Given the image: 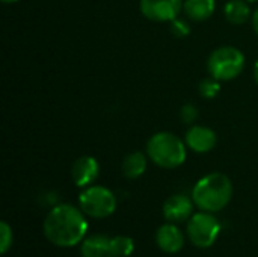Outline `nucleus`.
I'll return each instance as SVG.
<instances>
[{
  "label": "nucleus",
  "mask_w": 258,
  "mask_h": 257,
  "mask_svg": "<svg viewBox=\"0 0 258 257\" xmlns=\"http://www.w3.org/2000/svg\"><path fill=\"white\" fill-rule=\"evenodd\" d=\"M42 229L48 242L56 247L70 248L83 242L88 233V221L82 209L62 203L47 214Z\"/></svg>",
  "instance_id": "obj_1"
},
{
  "label": "nucleus",
  "mask_w": 258,
  "mask_h": 257,
  "mask_svg": "<svg viewBox=\"0 0 258 257\" xmlns=\"http://www.w3.org/2000/svg\"><path fill=\"white\" fill-rule=\"evenodd\" d=\"M233 197V183L224 173H210L201 177L194 189L192 200L204 212L216 214L228 206Z\"/></svg>",
  "instance_id": "obj_2"
},
{
  "label": "nucleus",
  "mask_w": 258,
  "mask_h": 257,
  "mask_svg": "<svg viewBox=\"0 0 258 257\" xmlns=\"http://www.w3.org/2000/svg\"><path fill=\"white\" fill-rule=\"evenodd\" d=\"M186 142L172 132H157L147 142L148 159L165 170H174L184 164L187 156Z\"/></svg>",
  "instance_id": "obj_3"
},
{
  "label": "nucleus",
  "mask_w": 258,
  "mask_h": 257,
  "mask_svg": "<svg viewBox=\"0 0 258 257\" xmlns=\"http://www.w3.org/2000/svg\"><path fill=\"white\" fill-rule=\"evenodd\" d=\"M245 68V55L233 45L215 48L207 61L209 74L219 82H228L242 74Z\"/></svg>",
  "instance_id": "obj_4"
},
{
  "label": "nucleus",
  "mask_w": 258,
  "mask_h": 257,
  "mask_svg": "<svg viewBox=\"0 0 258 257\" xmlns=\"http://www.w3.org/2000/svg\"><path fill=\"white\" fill-rule=\"evenodd\" d=\"M79 206L85 215L91 218H107L116 209V197L115 194L100 185L85 188L79 195Z\"/></svg>",
  "instance_id": "obj_5"
},
{
  "label": "nucleus",
  "mask_w": 258,
  "mask_h": 257,
  "mask_svg": "<svg viewBox=\"0 0 258 257\" xmlns=\"http://www.w3.org/2000/svg\"><path fill=\"white\" fill-rule=\"evenodd\" d=\"M186 232H187L189 241L195 247L209 248L216 242L221 233V223L213 214L201 211L198 214H194L187 220Z\"/></svg>",
  "instance_id": "obj_6"
},
{
  "label": "nucleus",
  "mask_w": 258,
  "mask_h": 257,
  "mask_svg": "<svg viewBox=\"0 0 258 257\" xmlns=\"http://www.w3.org/2000/svg\"><path fill=\"white\" fill-rule=\"evenodd\" d=\"M183 3V0H139V9L151 21L171 23L178 17Z\"/></svg>",
  "instance_id": "obj_7"
},
{
  "label": "nucleus",
  "mask_w": 258,
  "mask_h": 257,
  "mask_svg": "<svg viewBox=\"0 0 258 257\" xmlns=\"http://www.w3.org/2000/svg\"><path fill=\"white\" fill-rule=\"evenodd\" d=\"M184 142L192 151L203 155V153L212 151L216 147L218 136L215 130L210 127L192 124L184 135Z\"/></svg>",
  "instance_id": "obj_8"
},
{
  "label": "nucleus",
  "mask_w": 258,
  "mask_h": 257,
  "mask_svg": "<svg viewBox=\"0 0 258 257\" xmlns=\"http://www.w3.org/2000/svg\"><path fill=\"white\" fill-rule=\"evenodd\" d=\"M194 200L184 194L171 195L163 204V217L168 223H183L194 215Z\"/></svg>",
  "instance_id": "obj_9"
},
{
  "label": "nucleus",
  "mask_w": 258,
  "mask_h": 257,
  "mask_svg": "<svg viewBox=\"0 0 258 257\" xmlns=\"http://www.w3.org/2000/svg\"><path fill=\"white\" fill-rule=\"evenodd\" d=\"M100 174V165L92 156H80L71 167V179L79 188L91 186Z\"/></svg>",
  "instance_id": "obj_10"
},
{
  "label": "nucleus",
  "mask_w": 258,
  "mask_h": 257,
  "mask_svg": "<svg viewBox=\"0 0 258 257\" xmlns=\"http://www.w3.org/2000/svg\"><path fill=\"white\" fill-rule=\"evenodd\" d=\"M156 242L157 247L168 254L178 253L183 245H184V236L183 232L174 224V223H166L160 226L156 232Z\"/></svg>",
  "instance_id": "obj_11"
},
{
  "label": "nucleus",
  "mask_w": 258,
  "mask_h": 257,
  "mask_svg": "<svg viewBox=\"0 0 258 257\" xmlns=\"http://www.w3.org/2000/svg\"><path fill=\"white\" fill-rule=\"evenodd\" d=\"M82 257H116L113 241L106 235H92L82 242Z\"/></svg>",
  "instance_id": "obj_12"
},
{
  "label": "nucleus",
  "mask_w": 258,
  "mask_h": 257,
  "mask_svg": "<svg viewBox=\"0 0 258 257\" xmlns=\"http://www.w3.org/2000/svg\"><path fill=\"white\" fill-rule=\"evenodd\" d=\"M216 9L215 0H184L183 11L186 17L192 21H206L209 20Z\"/></svg>",
  "instance_id": "obj_13"
},
{
  "label": "nucleus",
  "mask_w": 258,
  "mask_h": 257,
  "mask_svg": "<svg viewBox=\"0 0 258 257\" xmlns=\"http://www.w3.org/2000/svg\"><path fill=\"white\" fill-rule=\"evenodd\" d=\"M248 3L249 2H246V0H230V2H227L224 6L225 20L234 26H240V24L246 23L252 17L251 8Z\"/></svg>",
  "instance_id": "obj_14"
},
{
  "label": "nucleus",
  "mask_w": 258,
  "mask_h": 257,
  "mask_svg": "<svg viewBox=\"0 0 258 257\" xmlns=\"http://www.w3.org/2000/svg\"><path fill=\"white\" fill-rule=\"evenodd\" d=\"M147 159H148V156L144 155L142 151H133V153L127 155L121 165V171H122L124 177H127L130 180L141 177L147 170Z\"/></svg>",
  "instance_id": "obj_15"
},
{
  "label": "nucleus",
  "mask_w": 258,
  "mask_h": 257,
  "mask_svg": "<svg viewBox=\"0 0 258 257\" xmlns=\"http://www.w3.org/2000/svg\"><path fill=\"white\" fill-rule=\"evenodd\" d=\"M198 91L201 94V97L207 98V100H212L215 98L219 92H221V82L215 77H206L200 82V86H198Z\"/></svg>",
  "instance_id": "obj_16"
},
{
  "label": "nucleus",
  "mask_w": 258,
  "mask_h": 257,
  "mask_svg": "<svg viewBox=\"0 0 258 257\" xmlns=\"http://www.w3.org/2000/svg\"><path fill=\"white\" fill-rule=\"evenodd\" d=\"M112 241L116 257H128L135 251V242L128 236H113Z\"/></svg>",
  "instance_id": "obj_17"
},
{
  "label": "nucleus",
  "mask_w": 258,
  "mask_h": 257,
  "mask_svg": "<svg viewBox=\"0 0 258 257\" xmlns=\"http://www.w3.org/2000/svg\"><path fill=\"white\" fill-rule=\"evenodd\" d=\"M14 242V233H12V229L8 223L2 221L0 223V253L2 254H6L8 250L11 248Z\"/></svg>",
  "instance_id": "obj_18"
},
{
  "label": "nucleus",
  "mask_w": 258,
  "mask_h": 257,
  "mask_svg": "<svg viewBox=\"0 0 258 257\" xmlns=\"http://www.w3.org/2000/svg\"><path fill=\"white\" fill-rule=\"evenodd\" d=\"M169 29H171V33L175 36V38H186L189 33H190V24L187 20L184 18H174L171 23H169Z\"/></svg>",
  "instance_id": "obj_19"
},
{
  "label": "nucleus",
  "mask_w": 258,
  "mask_h": 257,
  "mask_svg": "<svg viewBox=\"0 0 258 257\" xmlns=\"http://www.w3.org/2000/svg\"><path fill=\"white\" fill-rule=\"evenodd\" d=\"M198 115H200L198 108L192 103H187V105L181 106V109H180V118L186 124H194L198 120Z\"/></svg>",
  "instance_id": "obj_20"
},
{
  "label": "nucleus",
  "mask_w": 258,
  "mask_h": 257,
  "mask_svg": "<svg viewBox=\"0 0 258 257\" xmlns=\"http://www.w3.org/2000/svg\"><path fill=\"white\" fill-rule=\"evenodd\" d=\"M252 27H254L255 33L258 35V8L254 11V14H252Z\"/></svg>",
  "instance_id": "obj_21"
},
{
  "label": "nucleus",
  "mask_w": 258,
  "mask_h": 257,
  "mask_svg": "<svg viewBox=\"0 0 258 257\" xmlns=\"http://www.w3.org/2000/svg\"><path fill=\"white\" fill-rule=\"evenodd\" d=\"M254 79H255V83L258 85V61L255 62V65H254Z\"/></svg>",
  "instance_id": "obj_22"
},
{
  "label": "nucleus",
  "mask_w": 258,
  "mask_h": 257,
  "mask_svg": "<svg viewBox=\"0 0 258 257\" xmlns=\"http://www.w3.org/2000/svg\"><path fill=\"white\" fill-rule=\"evenodd\" d=\"M3 3H6V5H12V3H17L18 0H2Z\"/></svg>",
  "instance_id": "obj_23"
},
{
  "label": "nucleus",
  "mask_w": 258,
  "mask_h": 257,
  "mask_svg": "<svg viewBox=\"0 0 258 257\" xmlns=\"http://www.w3.org/2000/svg\"><path fill=\"white\" fill-rule=\"evenodd\" d=\"M246 2H249V3H258V0H246Z\"/></svg>",
  "instance_id": "obj_24"
}]
</instances>
